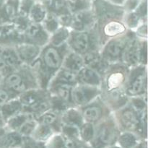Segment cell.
<instances>
[{"instance_id":"6da1fadb","label":"cell","mask_w":148,"mask_h":148,"mask_svg":"<svg viewBox=\"0 0 148 148\" xmlns=\"http://www.w3.org/2000/svg\"><path fill=\"white\" fill-rule=\"evenodd\" d=\"M36 74L23 66L14 71L9 72L3 77L1 85L17 95L25 92L28 90L36 88L37 79Z\"/></svg>"},{"instance_id":"7a4b0ae2","label":"cell","mask_w":148,"mask_h":148,"mask_svg":"<svg viewBox=\"0 0 148 148\" xmlns=\"http://www.w3.org/2000/svg\"><path fill=\"white\" fill-rule=\"evenodd\" d=\"M128 66L119 64H113L108 66L105 73L104 86L107 92L121 90L125 86L129 76Z\"/></svg>"},{"instance_id":"3957f363","label":"cell","mask_w":148,"mask_h":148,"mask_svg":"<svg viewBox=\"0 0 148 148\" xmlns=\"http://www.w3.org/2000/svg\"><path fill=\"white\" fill-rule=\"evenodd\" d=\"M135 67L129 73L128 79L125 84V93L127 96L133 97L143 95L147 88L146 68Z\"/></svg>"},{"instance_id":"277c9868","label":"cell","mask_w":148,"mask_h":148,"mask_svg":"<svg viewBox=\"0 0 148 148\" xmlns=\"http://www.w3.org/2000/svg\"><path fill=\"white\" fill-rule=\"evenodd\" d=\"M133 36L132 34H124L112 38L107 42L103 50L101 56L108 63L120 60L126 45Z\"/></svg>"},{"instance_id":"5b68a950","label":"cell","mask_w":148,"mask_h":148,"mask_svg":"<svg viewBox=\"0 0 148 148\" xmlns=\"http://www.w3.org/2000/svg\"><path fill=\"white\" fill-rule=\"evenodd\" d=\"M100 93L99 87L77 82L71 89V102L77 106H84L92 102Z\"/></svg>"},{"instance_id":"8992f818","label":"cell","mask_w":148,"mask_h":148,"mask_svg":"<svg viewBox=\"0 0 148 148\" xmlns=\"http://www.w3.org/2000/svg\"><path fill=\"white\" fill-rule=\"evenodd\" d=\"M93 13L100 22L108 20H119L124 17V10L122 7L106 0H95Z\"/></svg>"},{"instance_id":"52a82bcc","label":"cell","mask_w":148,"mask_h":148,"mask_svg":"<svg viewBox=\"0 0 148 148\" xmlns=\"http://www.w3.org/2000/svg\"><path fill=\"white\" fill-rule=\"evenodd\" d=\"M140 112L136 111L132 107L123 106L117 111L116 117H118L119 123L125 129L130 130H141L143 132V128L140 121Z\"/></svg>"},{"instance_id":"ba28073f","label":"cell","mask_w":148,"mask_h":148,"mask_svg":"<svg viewBox=\"0 0 148 148\" xmlns=\"http://www.w3.org/2000/svg\"><path fill=\"white\" fill-rule=\"evenodd\" d=\"M142 44L137 38L130 39L121 56V63L127 66H136L140 62V51Z\"/></svg>"},{"instance_id":"9c48e42d","label":"cell","mask_w":148,"mask_h":148,"mask_svg":"<svg viewBox=\"0 0 148 148\" xmlns=\"http://www.w3.org/2000/svg\"><path fill=\"white\" fill-rule=\"evenodd\" d=\"M23 63L31 64L38 58L40 53V46L27 41L17 43L14 47Z\"/></svg>"},{"instance_id":"30bf717a","label":"cell","mask_w":148,"mask_h":148,"mask_svg":"<svg viewBox=\"0 0 148 148\" xmlns=\"http://www.w3.org/2000/svg\"><path fill=\"white\" fill-rule=\"evenodd\" d=\"M72 51L80 55L90 51L89 33L88 31H74L70 33L67 40Z\"/></svg>"},{"instance_id":"8fae6325","label":"cell","mask_w":148,"mask_h":148,"mask_svg":"<svg viewBox=\"0 0 148 148\" xmlns=\"http://www.w3.org/2000/svg\"><path fill=\"white\" fill-rule=\"evenodd\" d=\"M102 23V25L100 26L101 30H98L99 34L103 35L106 38L117 37L124 34L127 31V27L123 22L119 20H108Z\"/></svg>"},{"instance_id":"7c38bea8","label":"cell","mask_w":148,"mask_h":148,"mask_svg":"<svg viewBox=\"0 0 148 148\" xmlns=\"http://www.w3.org/2000/svg\"><path fill=\"white\" fill-rule=\"evenodd\" d=\"M0 56L10 72L22 66L23 62L19 57L15 49L12 46H0Z\"/></svg>"},{"instance_id":"4fadbf2b","label":"cell","mask_w":148,"mask_h":148,"mask_svg":"<svg viewBox=\"0 0 148 148\" xmlns=\"http://www.w3.org/2000/svg\"><path fill=\"white\" fill-rule=\"evenodd\" d=\"M77 82L84 85L99 87L102 84V78L96 70L84 66L77 73Z\"/></svg>"},{"instance_id":"5bb4252c","label":"cell","mask_w":148,"mask_h":148,"mask_svg":"<svg viewBox=\"0 0 148 148\" xmlns=\"http://www.w3.org/2000/svg\"><path fill=\"white\" fill-rule=\"evenodd\" d=\"M83 66L84 62L82 55L75 51L66 52L64 56L62 68L77 74Z\"/></svg>"},{"instance_id":"9a60e30c","label":"cell","mask_w":148,"mask_h":148,"mask_svg":"<svg viewBox=\"0 0 148 148\" xmlns=\"http://www.w3.org/2000/svg\"><path fill=\"white\" fill-rule=\"evenodd\" d=\"M116 134V131L114 122L112 121L107 120L106 121L103 123L98 129L97 140L104 145L109 144L114 141Z\"/></svg>"},{"instance_id":"2e32d148","label":"cell","mask_w":148,"mask_h":148,"mask_svg":"<svg viewBox=\"0 0 148 148\" xmlns=\"http://www.w3.org/2000/svg\"><path fill=\"white\" fill-rule=\"evenodd\" d=\"M103 113V108L99 104H93L90 103L82 110V116L83 120L87 122L94 123L101 119Z\"/></svg>"},{"instance_id":"e0dca14e","label":"cell","mask_w":148,"mask_h":148,"mask_svg":"<svg viewBox=\"0 0 148 148\" xmlns=\"http://www.w3.org/2000/svg\"><path fill=\"white\" fill-rule=\"evenodd\" d=\"M22 111H23V106L18 98L17 99L12 98L0 108V116L5 123L8 119L21 112Z\"/></svg>"},{"instance_id":"ac0fdd59","label":"cell","mask_w":148,"mask_h":148,"mask_svg":"<svg viewBox=\"0 0 148 148\" xmlns=\"http://www.w3.org/2000/svg\"><path fill=\"white\" fill-rule=\"evenodd\" d=\"M48 86L52 90L55 98H59L64 103L71 102V89L72 85L66 83H53Z\"/></svg>"},{"instance_id":"d6986e66","label":"cell","mask_w":148,"mask_h":148,"mask_svg":"<svg viewBox=\"0 0 148 148\" xmlns=\"http://www.w3.org/2000/svg\"><path fill=\"white\" fill-rule=\"evenodd\" d=\"M47 10L44 4L39 2L33 3L27 17L32 23H41L47 14Z\"/></svg>"},{"instance_id":"ffe728a7","label":"cell","mask_w":148,"mask_h":148,"mask_svg":"<svg viewBox=\"0 0 148 148\" xmlns=\"http://www.w3.org/2000/svg\"><path fill=\"white\" fill-rule=\"evenodd\" d=\"M51 38H49V43L51 45L56 47H59L65 44V42L68 40L69 37V30L66 27H59L53 33Z\"/></svg>"},{"instance_id":"44dd1931","label":"cell","mask_w":148,"mask_h":148,"mask_svg":"<svg viewBox=\"0 0 148 148\" xmlns=\"http://www.w3.org/2000/svg\"><path fill=\"white\" fill-rule=\"evenodd\" d=\"M62 119L65 124L80 127L83 123V118L81 113L74 108H69L65 111L62 116Z\"/></svg>"},{"instance_id":"7402d4cb","label":"cell","mask_w":148,"mask_h":148,"mask_svg":"<svg viewBox=\"0 0 148 148\" xmlns=\"http://www.w3.org/2000/svg\"><path fill=\"white\" fill-rule=\"evenodd\" d=\"M22 137L20 134L10 132L0 136V148H11L21 143Z\"/></svg>"},{"instance_id":"603a6c76","label":"cell","mask_w":148,"mask_h":148,"mask_svg":"<svg viewBox=\"0 0 148 148\" xmlns=\"http://www.w3.org/2000/svg\"><path fill=\"white\" fill-rule=\"evenodd\" d=\"M59 114L55 110H47L36 117V121L40 124L51 126L54 124L58 119Z\"/></svg>"},{"instance_id":"cb8c5ba5","label":"cell","mask_w":148,"mask_h":148,"mask_svg":"<svg viewBox=\"0 0 148 148\" xmlns=\"http://www.w3.org/2000/svg\"><path fill=\"white\" fill-rule=\"evenodd\" d=\"M126 14V13H125ZM124 24L126 27L132 29H136L140 24V21L143 17L137 12L134 11L131 12H127L124 15Z\"/></svg>"},{"instance_id":"d4e9b609","label":"cell","mask_w":148,"mask_h":148,"mask_svg":"<svg viewBox=\"0 0 148 148\" xmlns=\"http://www.w3.org/2000/svg\"><path fill=\"white\" fill-rule=\"evenodd\" d=\"M79 134L85 141H90L93 138L95 130L92 123L87 122L80 126Z\"/></svg>"},{"instance_id":"484cf974","label":"cell","mask_w":148,"mask_h":148,"mask_svg":"<svg viewBox=\"0 0 148 148\" xmlns=\"http://www.w3.org/2000/svg\"><path fill=\"white\" fill-rule=\"evenodd\" d=\"M119 142L123 148H132L137 143V139L131 133L126 132L120 136Z\"/></svg>"},{"instance_id":"4316f807","label":"cell","mask_w":148,"mask_h":148,"mask_svg":"<svg viewBox=\"0 0 148 148\" xmlns=\"http://www.w3.org/2000/svg\"><path fill=\"white\" fill-rule=\"evenodd\" d=\"M35 132V137L38 140H44L49 138L51 134V128L50 126L43 125V124H40L39 126H36L34 130Z\"/></svg>"},{"instance_id":"83f0119b","label":"cell","mask_w":148,"mask_h":148,"mask_svg":"<svg viewBox=\"0 0 148 148\" xmlns=\"http://www.w3.org/2000/svg\"><path fill=\"white\" fill-rule=\"evenodd\" d=\"M37 123L38 122L36 119H30L26 121L18 129L19 134H23V135H29V134H30L34 131Z\"/></svg>"},{"instance_id":"f1b7e54d","label":"cell","mask_w":148,"mask_h":148,"mask_svg":"<svg viewBox=\"0 0 148 148\" xmlns=\"http://www.w3.org/2000/svg\"><path fill=\"white\" fill-rule=\"evenodd\" d=\"M141 2L142 0H125L123 3L124 12L127 13L135 11Z\"/></svg>"},{"instance_id":"f546056e","label":"cell","mask_w":148,"mask_h":148,"mask_svg":"<svg viewBox=\"0 0 148 148\" xmlns=\"http://www.w3.org/2000/svg\"><path fill=\"white\" fill-rule=\"evenodd\" d=\"M63 132L68 137V138H75L77 137L79 132H78L77 127L71 124H65L63 127Z\"/></svg>"},{"instance_id":"4dcf8cb0","label":"cell","mask_w":148,"mask_h":148,"mask_svg":"<svg viewBox=\"0 0 148 148\" xmlns=\"http://www.w3.org/2000/svg\"><path fill=\"white\" fill-rule=\"evenodd\" d=\"M147 23H143L141 25H140L136 28V33H137L139 36H141V37H145L146 38L147 35Z\"/></svg>"},{"instance_id":"1f68e13d","label":"cell","mask_w":148,"mask_h":148,"mask_svg":"<svg viewBox=\"0 0 148 148\" xmlns=\"http://www.w3.org/2000/svg\"><path fill=\"white\" fill-rule=\"evenodd\" d=\"M64 139L62 138L60 136H57L53 139L52 147L53 148H64Z\"/></svg>"},{"instance_id":"d6a6232c","label":"cell","mask_w":148,"mask_h":148,"mask_svg":"<svg viewBox=\"0 0 148 148\" xmlns=\"http://www.w3.org/2000/svg\"><path fill=\"white\" fill-rule=\"evenodd\" d=\"M124 1L125 0H110L111 2H112L114 4H116V5H121V4H123Z\"/></svg>"},{"instance_id":"836d02e7","label":"cell","mask_w":148,"mask_h":148,"mask_svg":"<svg viewBox=\"0 0 148 148\" xmlns=\"http://www.w3.org/2000/svg\"><path fill=\"white\" fill-rule=\"evenodd\" d=\"M140 148H147V144H146V143L142 144L141 145H140Z\"/></svg>"},{"instance_id":"e575fe53","label":"cell","mask_w":148,"mask_h":148,"mask_svg":"<svg viewBox=\"0 0 148 148\" xmlns=\"http://www.w3.org/2000/svg\"><path fill=\"white\" fill-rule=\"evenodd\" d=\"M3 75H2V73H1V72H0V85H1V82H2V79H3Z\"/></svg>"},{"instance_id":"d590c367","label":"cell","mask_w":148,"mask_h":148,"mask_svg":"<svg viewBox=\"0 0 148 148\" xmlns=\"http://www.w3.org/2000/svg\"><path fill=\"white\" fill-rule=\"evenodd\" d=\"M76 148H88V147H85V146H84V145H78L77 144Z\"/></svg>"},{"instance_id":"8d00e7d4","label":"cell","mask_w":148,"mask_h":148,"mask_svg":"<svg viewBox=\"0 0 148 148\" xmlns=\"http://www.w3.org/2000/svg\"><path fill=\"white\" fill-rule=\"evenodd\" d=\"M111 148H120V147H111Z\"/></svg>"}]
</instances>
